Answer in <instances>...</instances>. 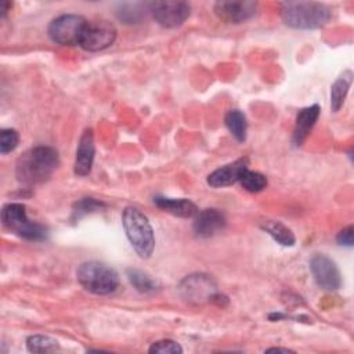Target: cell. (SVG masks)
<instances>
[{
  "label": "cell",
  "mask_w": 354,
  "mask_h": 354,
  "mask_svg": "<svg viewBox=\"0 0 354 354\" xmlns=\"http://www.w3.org/2000/svg\"><path fill=\"white\" fill-rule=\"evenodd\" d=\"M58 163V152L53 147H33L18 158L15 165L17 180L25 187L41 184L51 177Z\"/></svg>",
  "instance_id": "obj_1"
},
{
  "label": "cell",
  "mask_w": 354,
  "mask_h": 354,
  "mask_svg": "<svg viewBox=\"0 0 354 354\" xmlns=\"http://www.w3.org/2000/svg\"><path fill=\"white\" fill-rule=\"evenodd\" d=\"M281 18L293 29H318L332 18V10L317 1H285L281 4Z\"/></svg>",
  "instance_id": "obj_2"
},
{
  "label": "cell",
  "mask_w": 354,
  "mask_h": 354,
  "mask_svg": "<svg viewBox=\"0 0 354 354\" xmlns=\"http://www.w3.org/2000/svg\"><path fill=\"white\" fill-rule=\"evenodd\" d=\"M122 224L136 253L141 259H148L155 248V235L148 217L140 209L127 206L122 213Z\"/></svg>",
  "instance_id": "obj_3"
},
{
  "label": "cell",
  "mask_w": 354,
  "mask_h": 354,
  "mask_svg": "<svg viewBox=\"0 0 354 354\" xmlns=\"http://www.w3.org/2000/svg\"><path fill=\"white\" fill-rule=\"evenodd\" d=\"M76 278L87 292L100 296L113 293L119 286L118 272L100 261L82 263L76 270Z\"/></svg>",
  "instance_id": "obj_4"
},
{
  "label": "cell",
  "mask_w": 354,
  "mask_h": 354,
  "mask_svg": "<svg viewBox=\"0 0 354 354\" xmlns=\"http://www.w3.org/2000/svg\"><path fill=\"white\" fill-rule=\"evenodd\" d=\"M1 221L7 230L28 241H44L48 235L46 225L28 218L25 205L22 203L4 205L1 209Z\"/></svg>",
  "instance_id": "obj_5"
},
{
  "label": "cell",
  "mask_w": 354,
  "mask_h": 354,
  "mask_svg": "<svg viewBox=\"0 0 354 354\" xmlns=\"http://www.w3.org/2000/svg\"><path fill=\"white\" fill-rule=\"evenodd\" d=\"M87 22L88 21H86L82 15L64 14L50 22L47 32L54 43L61 46H73L80 43Z\"/></svg>",
  "instance_id": "obj_6"
},
{
  "label": "cell",
  "mask_w": 354,
  "mask_h": 354,
  "mask_svg": "<svg viewBox=\"0 0 354 354\" xmlns=\"http://www.w3.org/2000/svg\"><path fill=\"white\" fill-rule=\"evenodd\" d=\"M148 11L163 28H177L189 17L191 7L185 1H153L148 4Z\"/></svg>",
  "instance_id": "obj_7"
},
{
  "label": "cell",
  "mask_w": 354,
  "mask_h": 354,
  "mask_svg": "<svg viewBox=\"0 0 354 354\" xmlns=\"http://www.w3.org/2000/svg\"><path fill=\"white\" fill-rule=\"evenodd\" d=\"M116 39V29L111 22H87L79 46L86 51H101L109 47Z\"/></svg>",
  "instance_id": "obj_8"
},
{
  "label": "cell",
  "mask_w": 354,
  "mask_h": 354,
  "mask_svg": "<svg viewBox=\"0 0 354 354\" xmlns=\"http://www.w3.org/2000/svg\"><path fill=\"white\" fill-rule=\"evenodd\" d=\"M310 270L317 285L325 290H337L342 286V275L336 263L325 254H314Z\"/></svg>",
  "instance_id": "obj_9"
},
{
  "label": "cell",
  "mask_w": 354,
  "mask_h": 354,
  "mask_svg": "<svg viewBox=\"0 0 354 354\" xmlns=\"http://www.w3.org/2000/svg\"><path fill=\"white\" fill-rule=\"evenodd\" d=\"M180 293L187 301L202 303L205 300L212 301L216 296L214 281L205 274L187 275L180 283Z\"/></svg>",
  "instance_id": "obj_10"
},
{
  "label": "cell",
  "mask_w": 354,
  "mask_h": 354,
  "mask_svg": "<svg viewBox=\"0 0 354 354\" xmlns=\"http://www.w3.org/2000/svg\"><path fill=\"white\" fill-rule=\"evenodd\" d=\"M257 10V3L250 0L241 1H217L214 12L227 24H242L250 19Z\"/></svg>",
  "instance_id": "obj_11"
},
{
  "label": "cell",
  "mask_w": 354,
  "mask_h": 354,
  "mask_svg": "<svg viewBox=\"0 0 354 354\" xmlns=\"http://www.w3.org/2000/svg\"><path fill=\"white\" fill-rule=\"evenodd\" d=\"M227 224L225 216L218 209H203L195 214L194 232L199 238H210L224 230Z\"/></svg>",
  "instance_id": "obj_12"
},
{
  "label": "cell",
  "mask_w": 354,
  "mask_h": 354,
  "mask_svg": "<svg viewBox=\"0 0 354 354\" xmlns=\"http://www.w3.org/2000/svg\"><path fill=\"white\" fill-rule=\"evenodd\" d=\"M94 153H95V145H94V134L91 129H86L83 134L80 136L75 163H73V171L76 176L84 177L91 171L93 162H94Z\"/></svg>",
  "instance_id": "obj_13"
},
{
  "label": "cell",
  "mask_w": 354,
  "mask_h": 354,
  "mask_svg": "<svg viewBox=\"0 0 354 354\" xmlns=\"http://www.w3.org/2000/svg\"><path fill=\"white\" fill-rule=\"evenodd\" d=\"M248 166H249V162H248L246 158H242V159H238L232 163L224 165V166L216 169L214 171H212L207 176V184L213 188H221V187L232 185V184L239 181L241 176L248 169Z\"/></svg>",
  "instance_id": "obj_14"
},
{
  "label": "cell",
  "mask_w": 354,
  "mask_h": 354,
  "mask_svg": "<svg viewBox=\"0 0 354 354\" xmlns=\"http://www.w3.org/2000/svg\"><path fill=\"white\" fill-rule=\"evenodd\" d=\"M319 112H321V108L318 104L306 106L297 112L295 129H293V137H292L295 145H301L306 141V138L308 137L310 131L313 130V127L318 120Z\"/></svg>",
  "instance_id": "obj_15"
},
{
  "label": "cell",
  "mask_w": 354,
  "mask_h": 354,
  "mask_svg": "<svg viewBox=\"0 0 354 354\" xmlns=\"http://www.w3.org/2000/svg\"><path fill=\"white\" fill-rule=\"evenodd\" d=\"M153 203L170 213V214H174V216H178V217H184V218H188V217H192L198 213V207L196 205L189 201V199H185V198H167V196H155L153 198Z\"/></svg>",
  "instance_id": "obj_16"
},
{
  "label": "cell",
  "mask_w": 354,
  "mask_h": 354,
  "mask_svg": "<svg viewBox=\"0 0 354 354\" xmlns=\"http://www.w3.org/2000/svg\"><path fill=\"white\" fill-rule=\"evenodd\" d=\"M351 83H353V72L347 69L332 84V87H330V108L333 112H339L340 108L343 106Z\"/></svg>",
  "instance_id": "obj_17"
},
{
  "label": "cell",
  "mask_w": 354,
  "mask_h": 354,
  "mask_svg": "<svg viewBox=\"0 0 354 354\" xmlns=\"http://www.w3.org/2000/svg\"><path fill=\"white\" fill-rule=\"evenodd\" d=\"M260 227L268 234L271 235L279 245L282 246H293L296 242V238L293 235V232L281 221H275V220H264Z\"/></svg>",
  "instance_id": "obj_18"
},
{
  "label": "cell",
  "mask_w": 354,
  "mask_h": 354,
  "mask_svg": "<svg viewBox=\"0 0 354 354\" xmlns=\"http://www.w3.org/2000/svg\"><path fill=\"white\" fill-rule=\"evenodd\" d=\"M224 123H225L228 131L235 137L236 141H239V142L245 141L248 122H246V116L239 109L228 111L224 116Z\"/></svg>",
  "instance_id": "obj_19"
},
{
  "label": "cell",
  "mask_w": 354,
  "mask_h": 354,
  "mask_svg": "<svg viewBox=\"0 0 354 354\" xmlns=\"http://www.w3.org/2000/svg\"><path fill=\"white\" fill-rule=\"evenodd\" d=\"M127 278L130 283L141 293H151L159 288V283L156 279L151 278L147 272H142L136 268L127 270Z\"/></svg>",
  "instance_id": "obj_20"
},
{
  "label": "cell",
  "mask_w": 354,
  "mask_h": 354,
  "mask_svg": "<svg viewBox=\"0 0 354 354\" xmlns=\"http://www.w3.org/2000/svg\"><path fill=\"white\" fill-rule=\"evenodd\" d=\"M58 347V342L46 335H32L26 339V348L30 353H51Z\"/></svg>",
  "instance_id": "obj_21"
},
{
  "label": "cell",
  "mask_w": 354,
  "mask_h": 354,
  "mask_svg": "<svg viewBox=\"0 0 354 354\" xmlns=\"http://www.w3.org/2000/svg\"><path fill=\"white\" fill-rule=\"evenodd\" d=\"M102 207H105V203L98 201V199H94V198H83L77 202L73 203V207H72V214H71V220L72 221H77L80 220L83 216L86 214H90V213H94V212H98L101 210Z\"/></svg>",
  "instance_id": "obj_22"
},
{
  "label": "cell",
  "mask_w": 354,
  "mask_h": 354,
  "mask_svg": "<svg viewBox=\"0 0 354 354\" xmlns=\"http://www.w3.org/2000/svg\"><path fill=\"white\" fill-rule=\"evenodd\" d=\"M242 187L249 192H260L267 187V178L259 171H252L246 169L239 178Z\"/></svg>",
  "instance_id": "obj_23"
},
{
  "label": "cell",
  "mask_w": 354,
  "mask_h": 354,
  "mask_svg": "<svg viewBox=\"0 0 354 354\" xmlns=\"http://www.w3.org/2000/svg\"><path fill=\"white\" fill-rule=\"evenodd\" d=\"M116 15L124 24H138L144 17V11L141 4L127 3L120 4V8L116 11Z\"/></svg>",
  "instance_id": "obj_24"
},
{
  "label": "cell",
  "mask_w": 354,
  "mask_h": 354,
  "mask_svg": "<svg viewBox=\"0 0 354 354\" xmlns=\"http://www.w3.org/2000/svg\"><path fill=\"white\" fill-rule=\"evenodd\" d=\"M19 142V134L14 129H3L0 131V152L3 155L14 151Z\"/></svg>",
  "instance_id": "obj_25"
},
{
  "label": "cell",
  "mask_w": 354,
  "mask_h": 354,
  "mask_svg": "<svg viewBox=\"0 0 354 354\" xmlns=\"http://www.w3.org/2000/svg\"><path fill=\"white\" fill-rule=\"evenodd\" d=\"M149 353H160V354H177V353H183L181 346L171 340V339H163V340H158L155 343H152V346L148 350Z\"/></svg>",
  "instance_id": "obj_26"
},
{
  "label": "cell",
  "mask_w": 354,
  "mask_h": 354,
  "mask_svg": "<svg viewBox=\"0 0 354 354\" xmlns=\"http://www.w3.org/2000/svg\"><path fill=\"white\" fill-rule=\"evenodd\" d=\"M336 241L339 245L342 246H353V242H354V228L353 225H348L346 228H343L337 236H336Z\"/></svg>",
  "instance_id": "obj_27"
},
{
  "label": "cell",
  "mask_w": 354,
  "mask_h": 354,
  "mask_svg": "<svg viewBox=\"0 0 354 354\" xmlns=\"http://www.w3.org/2000/svg\"><path fill=\"white\" fill-rule=\"evenodd\" d=\"M10 7H11V3H10V1H3V3H1L0 11H1V17H3V18H6V15H7L8 10H10Z\"/></svg>",
  "instance_id": "obj_28"
},
{
  "label": "cell",
  "mask_w": 354,
  "mask_h": 354,
  "mask_svg": "<svg viewBox=\"0 0 354 354\" xmlns=\"http://www.w3.org/2000/svg\"><path fill=\"white\" fill-rule=\"evenodd\" d=\"M267 353H293V350L289 348H281V347H271L268 350H266Z\"/></svg>",
  "instance_id": "obj_29"
}]
</instances>
